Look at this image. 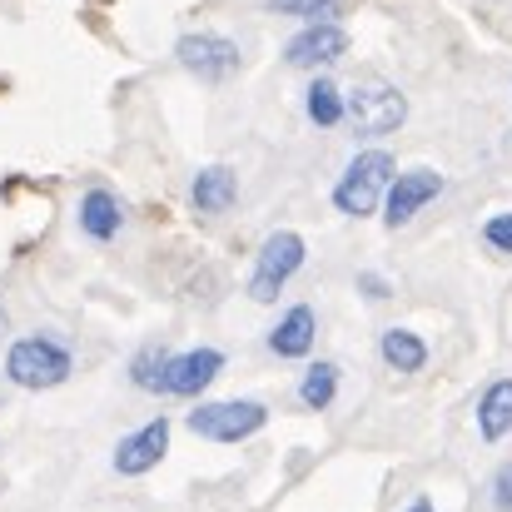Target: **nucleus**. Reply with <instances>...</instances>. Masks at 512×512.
I'll list each match as a JSON object with an SVG mask.
<instances>
[{
    "label": "nucleus",
    "instance_id": "obj_1",
    "mask_svg": "<svg viewBox=\"0 0 512 512\" xmlns=\"http://www.w3.org/2000/svg\"><path fill=\"white\" fill-rule=\"evenodd\" d=\"M224 368V353L219 348H184V353H160V348H145L135 363H130V378L145 388V393H170V398H194L204 393Z\"/></svg>",
    "mask_w": 512,
    "mask_h": 512
},
{
    "label": "nucleus",
    "instance_id": "obj_2",
    "mask_svg": "<svg viewBox=\"0 0 512 512\" xmlns=\"http://www.w3.org/2000/svg\"><path fill=\"white\" fill-rule=\"evenodd\" d=\"M393 155L388 150H358L353 160H348V170L339 174V184H334V209L348 214V219H368V214H378L383 209V194H388V184H393Z\"/></svg>",
    "mask_w": 512,
    "mask_h": 512
},
{
    "label": "nucleus",
    "instance_id": "obj_3",
    "mask_svg": "<svg viewBox=\"0 0 512 512\" xmlns=\"http://www.w3.org/2000/svg\"><path fill=\"white\" fill-rule=\"evenodd\" d=\"M5 378H10L15 388H30V393L60 388V383L70 378V348L55 343V339H45V334L15 339L5 348Z\"/></svg>",
    "mask_w": 512,
    "mask_h": 512
},
{
    "label": "nucleus",
    "instance_id": "obj_4",
    "mask_svg": "<svg viewBox=\"0 0 512 512\" xmlns=\"http://www.w3.org/2000/svg\"><path fill=\"white\" fill-rule=\"evenodd\" d=\"M304 239L294 229H279L259 244L254 254V269H249V299L254 304H279V294L289 289V279L304 269Z\"/></svg>",
    "mask_w": 512,
    "mask_h": 512
},
{
    "label": "nucleus",
    "instance_id": "obj_5",
    "mask_svg": "<svg viewBox=\"0 0 512 512\" xmlns=\"http://www.w3.org/2000/svg\"><path fill=\"white\" fill-rule=\"evenodd\" d=\"M269 423V408L259 398H219V403H194L189 428L209 443H244Z\"/></svg>",
    "mask_w": 512,
    "mask_h": 512
},
{
    "label": "nucleus",
    "instance_id": "obj_6",
    "mask_svg": "<svg viewBox=\"0 0 512 512\" xmlns=\"http://www.w3.org/2000/svg\"><path fill=\"white\" fill-rule=\"evenodd\" d=\"M408 120V100L388 80H363L348 90V125L358 140H383Z\"/></svg>",
    "mask_w": 512,
    "mask_h": 512
},
{
    "label": "nucleus",
    "instance_id": "obj_7",
    "mask_svg": "<svg viewBox=\"0 0 512 512\" xmlns=\"http://www.w3.org/2000/svg\"><path fill=\"white\" fill-rule=\"evenodd\" d=\"M174 60H179L189 75H199L204 85H224V80L244 65L239 45H234L229 35H214V30H189V35H179Z\"/></svg>",
    "mask_w": 512,
    "mask_h": 512
},
{
    "label": "nucleus",
    "instance_id": "obj_8",
    "mask_svg": "<svg viewBox=\"0 0 512 512\" xmlns=\"http://www.w3.org/2000/svg\"><path fill=\"white\" fill-rule=\"evenodd\" d=\"M438 194H443V174L438 170H398L393 184H388V194H383V209H378V214H383L388 229H403V224H413L418 209H428Z\"/></svg>",
    "mask_w": 512,
    "mask_h": 512
},
{
    "label": "nucleus",
    "instance_id": "obj_9",
    "mask_svg": "<svg viewBox=\"0 0 512 512\" xmlns=\"http://www.w3.org/2000/svg\"><path fill=\"white\" fill-rule=\"evenodd\" d=\"M165 453H170V418H150V423H140L135 433H125L115 443V473L140 478V473L160 468Z\"/></svg>",
    "mask_w": 512,
    "mask_h": 512
},
{
    "label": "nucleus",
    "instance_id": "obj_10",
    "mask_svg": "<svg viewBox=\"0 0 512 512\" xmlns=\"http://www.w3.org/2000/svg\"><path fill=\"white\" fill-rule=\"evenodd\" d=\"M339 55H348V30L334 20H314L309 30H299L289 45H284V60L299 65V70H324L334 65Z\"/></svg>",
    "mask_w": 512,
    "mask_h": 512
},
{
    "label": "nucleus",
    "instance_id": "obj_11",
    "mask_svg": "<svg viewBox=\"0 0 512 512\" xmlns=\"http://www.w3.org/2000/svg\"><path fill=\"white\" fill-rule=\"evenodd\" d=\"M319 339V314L309 304H294L279 314V324L269 329V353L274 358H309V348Z\"/></svg>",
    "mask_w": 512,
    "mask_h": 512
},
{
    "label": "nucleus",
    "instance_id": "obj_12",
    "mask_svg": "<svg viewBox=\"0 0 512 512\" xmlns=\"http://www.w3.org/2000/svg\"><path fill=\"white\" fill-rule=\"evenodd\" d=\"M189 199H194L199 214H229L234 199H239V179L229 165H204L189 184Z\"/></svg>",
    "mask_w": 512,
    "mask_h": 512
},
{
    "label": "nucleus",
    "instance_id": "obj_13",
    "mask_svg": "<svg viewBox=\"0 0 512 512\" xmlns=\"http://www.w3.org/2000/svg\"><path fill=\"white\" fill-rule=\"evenodd\" d=\"M478 433L483 443H503L512 433V378H493L478 398Z\"/></svg>",
    "mask_w": 512,
    "mask_h": 512
},
{
    "label": "nucleus",
    "instance_id": "obj_14",
    "mask_svg": "<svg viewBox=\"0 0 512 512\" xmlns=\"http://www.w3.org/2000/svg\"><path fill=\"white\" fill-rule=\"evenodd\" d=\"M120 224H125V209H120V199L110 194V189H85V199H80V229L90 234V239H115L120 234Z\"/></svg>",
    "mask_w": 512,
    "mask_h": 512
},
{
    "label": "nucleus",
    "instance_id": "obj_15",
    "mask_svg": "<svg viewBox=\"0 0 512 512\" xmlns=\"http://www.w3.org/2000/svg\"><path fill=\"white\" fill-rule=\"evenodd\" d=\"M378 353H383V363L393 373H423L428 368V343L418 339L413 329H388L378 339Z\"/></svg>",
    "mask_w": 512,
    "mask_h": 512
},
{
    "label": "nucleus",
    "instance_id": "obj_16",
    "mask_svg": "<svg viewBox=\"0 0 512 512\" xmlns=\"http://www.w3.org/2000/svg\"><path fill=\"white\" fill-rule=\"evenodd\" d=\"M304 110H309V120L319 125V130H334L348 120V95H339V85L329 80V75H319V80H309V90H304Z\"/></svg>",
    "mask_w": 512,
    "mask_h": 512
},
{
    "label": "nucleus",
    "instance_id": "obj_17",
    "mask_svg": "<svg viewBox=\"0 0 512 512\" xmlns=\"http://www.w3.org/2000/svg\"><path fill=\"white\" fill-rule=\"evenodd\" d=\"M299 398H304V408H319L324 413L339 398V363H309V373L299 383Z\"/></svg>",
    "mask_w": 512,
    "mask_h": 512
},
{
    "label": "nucleus",
    "instance_id": "obj_18",
    "mask_svg": "<svg viewBox=\"0 0 512 512\" xmlns=\"http://www.w3.org/2000/svg\"><path fill=\"white\" fill-rule=\"evenodd\" d=\"M274 15H299V20H329L339 0H264Z\"/></svg>",
    "mask_w": 512,
    "mask_h": 512
},
{
    "label": "nucleus",
    "instance_id": "obj_19",
    "mask_svg": "<svg viewBox=\"0 0 512 512\" xmlns=\"http://www.w3.org/2000/svg\"><path fill=\"white\" fill-rule=\"evenodd\" d=\"M483 239H488V249L512 254V214H493V219L483 224Z\"/></svg>",
    "mask_w": 512,
    "mask_h": 512
},
{
    "label": "nucleus",
    "instance_id": "obj_20",
    "mask_svg": "<svg viewBox=\"0 0 512 512\" xmlns=\"http://www.w3.org/2000/svg\"><path fill=\"white\" fill-rule=\"evenodd\" d=\"M493 508L512 512V463H503V468H498V478H493Z\"/></svg>",
    "mask_w": 512,
    "mask_h": 512
},
{
    "label": "nucleus",
    "instance_id": "obj_21",
    "mask_svg": "<svg viewBox=\"0 0 512 512\" xmlns=\"http://www.w3.org/2000/svg\"><path fill=\"white\" fill-rule=\"evenodd\" d=\"M358 289H363L368 299H383V294H388V284H383L378 274H358Z\"/></svg>",
    "mask_w": 512,
    "mask_h": 512
},
{
    "label": "nucleus",
    "instance_id": "obj_22",
    "mask_svg": "<svg viewBox=\"0 0 512 512\" xmlns=\"http://www.w3.org/2000/svg\"><path fill=\"white\" fill-rule=\"evenodd\" d=\"M403 512H438V508H433V498H413Z\"/></svg>",
    "mask_w": 512,
    "mask_h": 512
},
{
    "label": "nucleus",
    "instance_id": "obj_23",
    "mask_svg": "<svg viewBox=\"0 0 512 512\" xmlns=\"http://www.w3.org/2000/svg\"><path fill=\"white\" fill-rule=\"evenodd\" d=\"M0 334H5V309H0Z\"/></svg>",
    "mask_w": 512,
    "mask_h": 512
}]
</instances>
